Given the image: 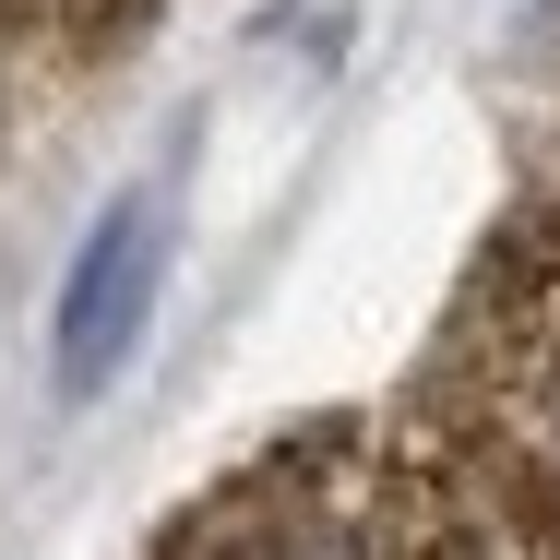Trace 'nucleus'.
Returning a JSON list of instances; mask_svg holds the SVG:
<instances>
[{"mask_svg":"<svg viewBox=\"0 0 560 560\" xmlns=\"http://www.w3.org/2000/svg\"><path fill=\"white\" fill-rule=\"evenodd\" d=\"M418 442L442 453L501 560H560V191L477 238L442 335L406 382Z\"/></svg>","mask_w":560,"mask_h":560,"instance_id":"f257e3e1","label":"nucleus"},{"mask_svg":"<svg viewBox=\"0 0 560 560\" xmlns=\"http://www.w3.org/2000/svg\"><path fill=\"white\" fill-rule=\"evenodd\" d=\"M155 560H501L418 418H299L167 513Z\"/></svg>","mask_w":560,"mask_h":560,"instance_id":"f03ea898","label":"nucleus"},{"mask_svg":"<svg viewBox=\"0 0 560 560\" xmlns=\"http://www.w3.org/2000/svg\"><path fill=\"white\" fill-rule=\"evenodd\" d=\"M167 238H179V179H143L72 250L60 311H48V382H60V406H96L119 370H131V346L155 323V287H167Z\"/></svg>","mask_w":560,"mask_h":560,"instance_id":"7ed1b4c3","label":"nucleus"},{"mask_svg":"<svg viewBox=\"0 0 560 560\" xmlns=\"http://www.w3.org/2000/svg\"><path fill=\"white\" fill-rule=\"evenodd\" d=\"M0 24L60 36V48H96V36H119V24H143V0H0Z\"/></svg>","mask_w":560,"mask_h":560,"instance_id":"20e7f679","label":"nucleus"}]
</instances>
